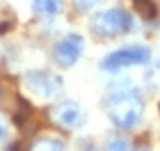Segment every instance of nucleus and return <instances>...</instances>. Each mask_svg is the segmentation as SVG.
Wrapping results in <instances>:
<instances>
[{
    "instance_id": "16",
    "label": "nucleus",
    "mask_w": 160,
    "mask_h": 151,
    "mask_svg": "<svg viewBox=\"0 0 160 151\" xmlns=\"http://www.w3.org/2000/svg\"><path fill=\"white\" fill-rule=\"evenodd\" d=\"M2 94H5V92H2V87H0V101H2Z\"/></svg>"
},
{
    "instance_id": "6",
    "label": "nucleus",
    "mask_w": 160,
    "mask_h": 151,
    "mask_svg": "<svg viewBox=\"0 0 160 151\" xmlns=\"http://www.w3.org/2000/svg\"><path fill=\"white\" fill-rule=\"evenodd\" d=\"M50 119L57 126L73 131V128H80L85 124V110L80 108V103L67 98V101H60V103H55L50 108Z\"/></svg>"
},
{
    "instance_id": "7",
    "label": "nucleus",
    "mask_w": 160,
    "mask_h": 151,
    "mask_svg": "<svg viewBox=\"0 0 160 151\" xmlns=\"http://www.w3.org/2000/svg\"><path fill=\"white\" fill-rule=\"evenodd\" d=\"M32 12L41 18H55L62 12V0H32Z\"/></svg>"
},
{
    "instance_id": "14",
    "label": "nucleus",
    "mask_w": 160,
    "mask_h": 151,
    "mask_svg": "<svg viewBox=\"0 0 160 151\" xmlns=\"http://www.w3.org/2000/svg\"><path fill=\"white\" fill-rule=\"evenodd\" d=\"M133 151H151V149H149V147H147V144H137V147H135V149H133Z\"/></svg>"
},
{
    "instance_id": "15",
    "label": "nucleus",
    "mask_w": 160,
    "mask_h": 151,
    "mask_svg": "<svg viewBox=\"0 0 160 151\" xmlns=\"http://www.w3.org/2000/svg\"><path fill=\"white\" fill-rule=\"evenodd\" d=\"M82 151H98V149L94 147V144H87V147H82Z\"/></svg>"
},
{
    "instance_id": "10",
    "label": "nucleus",
    "mask_w": 160,
    "mask_h": 151,
    "mask_svg": "<svg viewBox=\"0 0 160 151\" xmlns=\"http://www.w3.org/2000/svg\"><path fill=\"white\" fill-rule=\"evenodd\" d=\"M144 83H147L151 89H160V60L144 73Z\"/></svg>"
},
{
    "instance_id": "17",
    "label": "nucleus",
    "mask_w": 160,
    "mask_h": 151,
    "mask_svg": "<svg viewBox=\"0 0 160 151\" xmlns=\"http://www.w3.org/2000/svg\"><path fill=\"white\" fill-rule=\"evenodd\" d=\"M7 151H14V149H7Z\"/></svg>"
},
{
    "instance_id": "4",
    "label": "nucleus",
    "mask_w": 160,
    "mask_h": 151,
    "mask_svg": "<svg viewBox=\"0 0 160 151\" xmlns=\"http://www.w3.org/2000/svg\"><path fill=\"white\" fill-rule=\"evenodd\" d=\"M23 83H25V87L39 98H55V96H60L62 89H64L62 76L53 73V71H46V69L28 71L23 76Z\"/></svg>"
},
{
    "instance_id": "2",
    "label": "nucleus",
    "mask_w": 160,
    "mask_h": 151,
    "mask_svg": "<svg viewBox=\"0 0 160 151\" xmlns=\"http://www.w3.org/2000/svg\"><path fill=\"white\" fill-rule=\"evenodd\" d=\"M130 30H133V16L121 7H110V9L96 12L89 18V32L98 39H114Z\"/></svg>"
},
{
    "instance_id": "11",
    "label": "nucleus",
    "mask_w": 160,
    "mask_h": 151,
    "mask_svg": "<svg viewBox=\"0 0 160 151\" xmlns=\"http://www.w3.org/2000/svg\"><path fill=\"white\" fill-rule=\"evenodd\" d=\"M71 3H73L76 9H80V12H89V9H94L96 5H101L103 0H71Z\"/></svg>"
},
{
    "instance_id": "3",
    "label": "nucleus",
    "mask_w": 160,
    "mask_h": 151,
    "mask_svg": "<svg viewBox=\"0 0 160 151\" xmlns=\"http://www.w3.org/2000/svg\"><path fill=\"white\" fill-rule=\"evenodd\" d=\"M151 62V48L142 46V44H130L117 50H110L103 60L98 62V67L103 71H110V73H117L121 69L128 67H144V64Z\"/></svg>"
},
{
    "instance_id": "1",
    "label": "nucleus",
    "mask_w": 160,
    "mask_h": 151,
    "mask_svg": "<svg viewBox=\"0 0 160 151\" xmlns=\"http://www.w3.org/2000/svg\"><path fill=\"white\" fill-rule=\"evenodd\" d=\"M105 110L117 128H135L144 114V101L130 78H117L108 85Z\"/></svg>"
},
{
    "instance_id": "5",
    "label": "nucleus",
    "mask_w": 160,
    "mask_h": 151,
    "mask_svg": "<svg viewBox=\"0 0 160 151\" xmlns=\"http://www.w3.org/2000/svg\"><path fill=\"white\" fill-rule=\"evenodd\" d=\"M85 53V37L78 32H69L53 46V62L60 69H71Z\"/></svg>"
},
{
    "instance_id": "9",
    "label": "nucleus",
    "mask_w": 160,
    "mask_h": 151,
    "mask_svg": "<svg viewBox=\"0 0 160 151\" xmlns=\"http://www.w3.org/2000/svg\"><path fill=\"white\" fill-rule=\"evenodd\" d=\"M133 5H135L137 14H142L147 21H153L158 16V9H156V5L151 3V0H133Z\"/></svg>"
},
{
    "instance_id": "13",
    "label": "nucleus",
    "mask_w": 160,
    "mask_h": 151,
    "mask_svg": "<svg viewBox=\"0 0 160 151\" xmlns=\"http://www.w3.org/2000/svg\"><path fill=\"white\" fill-rule=\"evenodd\" d=\"M7 138V128H5V124H0V140H5Z\"/></svg>"
},
{
    "instance_id": "8",
    "label": "nucleus",
    "mask_w": 160,
    "mask_h": 151,
    "mask_svg": "<svg viewBox=\"0 0 160 151\" xmlns=\"http://www.w3.org/2000/svg\"><path fill=\"white\" fill-rule=\"evenodd\" d=\"M30 151H64V140L50 138V135H46V138H37L32 142Z\"/></svg>"
},
{
    "instance_id": "12",
    "label": "nucleus",
    "mask_w": 160,
    "mask_h": 151,
    "mask_svg": "<svg viewBox=\"0 0 160 151\" xmlns=\"http://www.w3.org/2000/svg\"><path fill=\"white\" fill-rule=\"evenodd\" d=\"M108 151H128V142L123 138H112L108 142Z\"/></svg>"
}]
</instances>
